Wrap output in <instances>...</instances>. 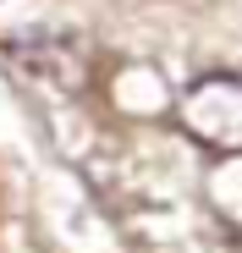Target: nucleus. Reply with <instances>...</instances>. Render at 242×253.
Masks as SVG:
<instances>
[{"label": "nucleus", "mask_w": 242, "mask_h": 253, "mask_svg": "<svg viewBox=\"0 0 242 253\" xmlns=\"http://www.w3.org/2000/svg\"><path fill=\"white\" fill-rule=\"evenodd\" d=\"M182 132L209 149V154H242V77L237 72H209L182 88L176 99Z\"/></svg>", "instance_id": "1"}]
</instances>
